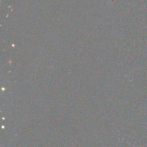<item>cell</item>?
I'll return each mask as SVG.
<instances>
[]
</instances>
